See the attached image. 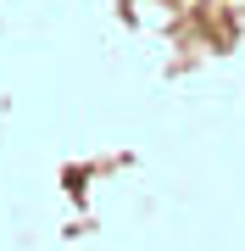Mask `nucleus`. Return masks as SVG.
I'll return each mask as SVG.
<instances>
[]
</instances>
